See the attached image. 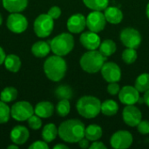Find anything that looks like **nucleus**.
Here are the masks:
<instances>
[{
	"label": "nucleus",
	"mask_w": 149,
	"mask_h": 149,
	"mask_svg": "<svg viewBox=\"0 0 149 149\" xmlns=\"http://www.w3.org/2000/svg\"><path fill=\"white\" fill-rule=\"evenodd\" d=\"M58 130L62 141L67 143H77L85 137L86 127L79 120L72 119L62 122Z\"/></svg>",
	"instance_id": "f257e3e1"
},
{
	"label": "nucleus",
	"mask_w": 149,
	"mask_h": 149,
	"mask_svg": "<svg viewBox=\"0 0 149 149\" xmlns=\"http://www.w3.org/2000/svg\"><path fill=\"white\" fill-rule=\"evenodd\" d=\"M66 70V62L61 56H51L44 63V72L46 77L53 82L60 81L65 77Z\"/></svg>",
	"instance_id": "f03ea898"
},
{
	"label": "nucleus",
	"mask_w": 149,
	"mask_h": 149,
	"mask_svg": "<svg viewBox=\"0 0 149 149\" xmlns=\"http://www.w3.org/2000/svg\"><path fill=\"white\" fill-rule=\"evenodd\" d=\"M105 57L100 51L89 50L84 53L79 60L81 68L88 73H97L100 72L106 62Z\"/></svg>",
	"instance_id": "7ed1b4c3"
},
{
	"label": "nucleus",
	"mask_w": 149,
	"mask_h": 149,
	"mask_svg": "<svg viewBox=\"0 0 149 149\" xmlns=\"http://www.w3.org/2000/svg\"><path fill=\"white\" fill-rule=\"evenodd\" d=\"M78 113L86 119H93L101 112L100 100L93 96L81 97L76 105Z\"/></svg>",
	"instance_id": "20e7f679"
},
{
	"label": "nucleus",
	"mask_w": 149,
	"mask_h": 149,
	"mask_svg": "<svg viewBox=\"0 0 149 149\" xmlns=\"http://www.w3.org/2000/svg\"><path fill=\"white\" fill-rule=\"evenodd\" d=\"M52 52L58 56H65L74 47V38L70 33H61L50 41Z\"/></svg>",
	"instance_id": "39448f33"
},
{
	"label": "nucleus",
	"mask_w": 149,
	"mask_h": 149,
	"mask_svg": "<svg viewBox=\"0 0 149 149\" xmlns=\"http://www.w3.org/2000/svg\"><path fill=\"white\" fill-rule=\"evenodd\" d=\"M54 28V19L48 14H40L33 24L35 34L38 38H46L51 35Z\"/></svg>",
	"instance_id": "423d86ee"
},
{
	"label": "nucleus",
	"mask_w": 149,
	"mask_h": 149,
	"mask_svg": "<svg viewBox=\"0 0 149 149\" xmlns=\"http://www.w3.org/2000/svg\"><path fill=\"white\" fill-rule=\"evenodd\" d=\"M34 114V107L28 101H17L10 108V116L17 121H25Z\"/></svg>",
	"instance_id": "0eeeda50"
},
{
	"label": "nucleus",
	"mask_w": 149,
	"mask_h": 149,
	"mask_svg": "<svg viewBox=\"0 0 149 149\" xmlns=\"http://www.w3.org/2000/svg\"><path fill=\"white\" fill-rule=\"evenodd\" d=\"M120 41L127 48L137 49L141 43V35L134 28L127 27L121 31L120 35Z\"/></svg>",
	"instance_id": "6e6552de"
},
{
	"label": "nucleus",
	"mask_w": 149,
	"mask_h": 149,
	"mask_svg": "<svg viewBox=\"0 0 149 149\" xmlns=\"http://www.w3.org/2000/svg\"><path fill=\"white\" fill-rule=\"evenodd\" d=\"M6 25L11 32L20 34L27 29L28 21L24 15L20 14V12H14L8 17Z\"/></svg>",
	"instance_id": "1a4fd4ad"
},
{
	"label": "nucleus",
	"mask_w": 149,
	"mask_h": 149,
	"mask_svg": "<svg viewBox=\"0 0 149 149\" xmlns=\"http://www.w3.org/2000/svg\"><path fill=\"white\" fill-rule=\"evenodd\" d=\"M106 17L104 13L100 10H93L86 17V26L89 31L93 32H100L106 27Z\"/></svg>",
	"instance_id": "9d476101"
},
{
	"label": "nucleus",
	"mask_w": 149,
	"mask_h": 149,
	"mask_svg": "<svg viewBox=\"0 0 149 149\" xmlns=\"http://www.w3.org/2000/svg\"><path fill=\"white\" fill-rule=\"evenodd\" d=\"M133 135L130 132L120 130L114 133L110 140L112 148L115 149L128 148L133 143Z\"/></svg>",
	"instance_id": "9b49d317"
},
{
	"label": "nucleus",
	"mask_w": 149,
	"mask_h": 149,
	"mask_svg": "<svg viewBox=\"0 0 149 149\" xmlns=\"http://www.w3.org/2000/svg\"><path fill=\"white\" fill-rule=\"evenodd\" d=\"M100 72L104 79L108 83L118 82L121 78V70L120 66L113 62H105Z\"/></svg>",
	"instance_id": "f8f14e48"
},
{
	"label": "nucleus",
	"mask_w": 149,
	"mask_h": 149,
	"mask_svg": "<svg viewBox=\"0 0 149 149\" xmlns=\"http://www.w3.org/2000/svg\"><path fill=\"white\" fill-rule=\"evenodd\" d=\"M140 92L132 86H123L119 93V99L124 105H135L140 100Z\"/></svg>",
	"instance_id": "ddd939ff"
},
{
	"label": "nucleus",
	"mask_w": 149,
	"mask_h": 149,
	"mask_svg": "<svg viewBox=\"0 0 149 149\" xmlns=\"http://www.w3.org/2000/svg\"><path fill=\"white\" fill-rule=\"evenodd\" d=\"M123 120L129 127H137L142 120V114L140 109L134 105L127 106L122 113Z\"/></svg>",
	"instance_id": "4468645a"
},
{
	"label": "nucleus",
	"mask_w": 149,
	"mask_h": 149,
	"mask_svg": "<svg viewBox=\"0 0 149 149\" xmlns=\"http://www.w3.org/2000/svg\"><path fill=\"white\" fill-rule=\"evenodd\" d=\"M67 29L72 33H80L86 26V18L80 13L72 15L67 20Z\"/></svg>",
	"instance_id": "2eb2a0df"
},
{
	"label": "nucleus",
	"mask_w": 149,
	"mask_h": 149,
	"mask_svg": "<svg viewBox=\"0 0 149 149\" xmlns=\"http://www.w3.org/2000/svg\"><path fill=\"white\" fill-rule=\"evenodd\" d=\"M81 45L87 50H96L100 47V38L98 33L93 31H85L79 38Z\"/></svg>",
	"instance_id": "dca6fc26"
},
{
	"label": "nucleus",
	"mask_w": 149,
	"mask_h": 149,
	"mask_svg": "<svg viewBox=\"0 0 149 149\" xmlns=\"http://www.w3.org/2000/svg\"><path fill=\"white\" fill-rule=\"evenodd\" d=\"M10 137L12 143L20 146L27 142L30 137V133H29V130L25 127L16 126L10 131Z\"/></svg>",
	"instance_id": "f3484780"
},
{
	"label": "nucleus",
	"mask_w": 149,
	"mask_h": 149,
	"mask_svg": "<svg viewBox=\"0 0 149 149\" xmlns=\"http://www.w3.org/2000/svg\"><path fill=\"white\" fill-rule=\"evenodd\" d=\"M54 113V106L50 101H41L38 103L34 108V113L40 118H50Z\"/></svg>",
	"instance_id": "a211bd4d"
},
{
	"label": "nucleus",
	"mask_w": 149,
	"mask_h": 149,
	"mask_svg": "<svg viewBox=\"0 0 149 149\" xmlns=\"http://www.w3.org/2000/svg\"><path fill=\"white\" fill-rule=\"evenodd\" d=\"M2 2L4 9L10 13L22 12L28 5V0H2Z\"/></svg>",
	"instance_id": "6ab92c4d"
},
{
	"label": "nucleus",
	"mask_w": 149,
	"mask_h": 149,
	"mask_svg": "<svg viewBox=\"0 0 149 149\" xmlns=\"http://www.w3.org/2000/svg\"><path fill=\"white\" fill-rule=\"evenodd\" d=\"M104 15H105L107 22L113 24H118L123 19L122 11L119 8L114 7V6L107 7L104 11Z\"/></svg>",
	"instance_id": "aec40b11"
},
{
	"label": "nucleus",
	"mask_w": 149,
	"mask_h": 149,
	"mask_svg": "<svg viewBox=\"0 0 149 149\" xmlns=\"http://www.w3.org/2000/svg\"><path fill=\"white\" fill-rule=\"evenodd\" d=\"M51 51L50 43L45 41H38L31 46V53L37 58H45Z\"/></svg>",
	"instance_id": "412c9836"
},
{
	"label": "nucleus",
	"mask_w": 149,
	"mask_h": 149,
	"mask_svg": "<svg viewBox=\"0 0 149 149\" xmlns=\"http://www.w3.org/2000/svg\"><path fill=\"white\" fill-rule=\"evenodd\" d=\"M3 64L4 67L11 72H17L21 68V59L15 54L7 55Z\"/></svg>",
	"instance_id": "4be33fe9"
},
{
	"label": "nucleus",
	"mask_w": 149,
	"mask_h": 149,
	"mask_svg": "<svg viewBox=\"0 0 149 149\" xmlns=\"http://www.w3.org/2000/svg\"><path fill=\"white\" fill-rule=\"evenodd\" d=\"M57 135H58V130L54 124L49 123L44 127L42 130V138L45 142L49 143L53 141L57 138Z\"/></svg>",
	"instance_id": "5701e85b"
},
{
	"label": "nucleus",
	"mask_w": 149,
	"mask_h": 149,
	"mask_svg": "<svg viewBox=\"0 0 149 149\" xmlns=\"http://www.w3.org/2000/svg\"><path fill=\"white\" fill-rule=\"evenodd\" d=\"M102 136V128L101 127L96 125V124H92L89 125L87 127H86L85 130V137L89 141H98L101 138Z\"/></svg>",
	"instance_id": "b1692460"
},
{
	"label": "nucleus",
	"mask_w": 149,
	"mask_h": 149,
	"mask_svg": "<svg viewBox=\"0 0 149 149\" xmlns=\"http://www.w3.org/2000/svg\"><path fill=\"white\" fill-rule=\"evenodd\" d=\"M119 111V106L113 100H107L101 103V113L106 116H113Z\"/></svg>",
	"instance_id": "393cba45"
},
{
	"label": "nucleus",
	"mask_w": 149,
	"mask_h": 149,
	"mask_svg": "<svg viewBox=\"0 0 149 149\" xmlns=\"http://www.w3.org/2000/svg\"><path fill=\"white\" fill-rule=\"evenodd\" d=\"M100 52L105 56V57H110L112 56L117 49L116 44L114 43V41H113L112 39H106L103 42L100 43Z\"/></svg>",
	"instance_id": "a878e982"
},
{
	"label": "nucleus",
	"mask_w": 149,
	"mask_h": 149,
	"mask_svg": "<svg viewBox=\"0 0 149 149\" xmlns=\"http://www.w3.org/2000/svg\"><path fill=\"white\" fill-rule=\"evenodd\" d=\"M17 97V90L13 86L5 87L0 93V100L9 103L15 100Z\"/></svg>",
	"instance_id": "bb28decb"
},
{
	"label": "nucleus",
	"mask_w": 149,
	"mask_h": 149,
	"mask_svg": "<svg viewBox=\"0 0 149 149\" xmlns=\"http://www.w3.org/2000/svg\"><path fill=\"white\" fill-rule=\"evenodd\" d=\"M84 4L93 10H105L108 7L109 0H83Z\"/></svg>",
	"instance_id": "cd10ccee"
},
{
	"label": "nucleus",
	"mask_w": 149,
	"mask_h": 149,
	"mask_svg": "<svg viewBox=\"0 0 149 149\" xmlns=\"http://www.w3.org/2000/svg\"><path fill=\"white\" fill-rule=\"evenodd\" d=\"M135 88L140 93H145L149 89V73H142L135 80Z\"/></svg>",
	"instance_id": "c85d7f7f"
},
{
	"label": "nucleus",
	"mask_w": 149,
	"mask_h": 149,
	"mask_svg": "<svg viewBox=\"0 0 149 149\" xmlns=\"http://www.w3.org/2000/svg\"><path fill=\"white\" fill-rule=\"evenodd\" d=\"M55 96L59 100H70L72 97V90L67 85H61L56 88Z\"/></svg>",
	"instance_id": "c756f323"
},
{
	"label": "nucleus",
	"mask_w": 149,
	"mask_h": 149,
	"mask_svg": "<svg viewBox=\"0 0 149 149\" xmlns=\"http://www.w3.org/2000/svg\"><path fill=\"white\" fill-rule=\"evenodd\" d=\"M71 110V105L69 100H60L56 107V112L58 116L65 117L69 114Z\"/></svg>",
	"instance_id": "7c9ffc66"
},
{
	"label": "nucleus",
	"mask_w": 149,
	"mask_h": 149,
	"mask_svg": "<svg viewBox=\"0 0 149 149\" xmlns=\"http://www.w3.org/2000/svg\"><path fill=\"white\" fill-rule=\"evenodd\" d=\"M122 59L126 64H133L137 59V52L136 49L134 48H127L123 51L122 52Z\"/></svg>",
	"instance_id": "2f4dec72"
},
{
	"label": "nucleus",
	"mask_w": 149,
	"mask_h": 149,
	"mask_svg": "<svg viewBox=\"0 0 149 149\" xmlns=\"http://www.w3.org/2000/svg\"><path fill=\"white\" fill-rule=\"evenodd\" d=\"M10 117V108L7 104L0 100V124L7 123Z\"/></svg>",
	"instance_id": "473e14b6"
},
{
	"label": "nucleus",
	"mask_w": 149,
	"mask_h": 149,
	"mask_svg": "<svg viewBox=\"0 0 149 149\" xmlns=\"http://www.w3.org/2000/svg\"><path fill=\"white\" fill-rule=\"evenodd\" d=\"M28 125L33 130H38L42 127V120L39 116L37 114H32L28 119Z\"/></svg>",
	"instance_id": "72a5a7b5"
},
{
	"label": "nucleus",
	"mask_w": 149,
	"mask_h": 149,
	"mask_svg": "<svg viewBox=\"0 0 149 149\" xmlns=\"http://www.w3.org/2000/svg\"><path fill=\"white\" fill-rule=\"evenodd\" d=\"M137 129L139 133L142 134H149V121L148 120H141V122L137 125Z\"/></svg>",
	"instance_id": "f704fd0d"
},
{
	"label": "nucleus",
	"mask_w": 149,
	"mask_h": 149,
	"mask_svg": "<svg viewBox=\"0 0 149 149\" xmlns=\"http://www.w3.org/2000/svg\"><path fill=\"white\" fill-rule=\"evenodd\" d=\"M120 91V86L117 84V82H112L109 83L108 86H107V92L111 94V95H117L119 94Z\"/></svg>",
	"instance_id": "c9c22d12"
},
{
	"label": "nucleus",
	"mask_w": 149,
	"mask_h": 149,
	"mask_svg": "<svg viewBox=\"0 0 149 149\" xmlns=\"http://www.w3.org/2000/svg\"><path fill=\"white\" fill-rule=\"evenodd\" d=\"M47 14L53 19H58L61 15V9L58 6H52V8H50Z\"/></svg>",
	"instance_id": "e433bc0d"
},
{
	"label": "nucleus",
	"mask_w": 149,
	"mask_h": 149,
	"mask_svg": "<svg viewBox=\"0 0 149 149\" xmlns=\"http://www.w3.org/2000/svg\"><path fill=\"white\" fill-rule=\"evenodd\" d=\"M30 149H48L49 146L48 143L45 142V141H37L35 142H33L30 147Z\"/></svg>",
	"instance_id": "4c0bfd02"
},
{
	"label": "nucleus",
	"mask_w": 149,
	"mask_h": 149,
	"mask_svg": "<svg viewBox=\"0 0 149 149\" xmlns=\"http://www.w3.org/2000/svg\"><path fill=\"white\" fill-rule=\"evenodd\" d=\"M90 149H106L107 147L103 144V142L101 141H93L92 145H90L89 147Z\"/></svg>",
	"instance_id": "58836bf2"
},
{
	"label": "nucleus",
	"mask_w": 149,
	"mask_h": 149,
	"mask_svg": "<svg viewBox=\"0 0 149 149\" xmlns=\"http://www.w3.org/2000/svg\"><path fill=\"white\" fill-rule=\"evenodd\" d=\"M78 143H79V148H83V149L89 148V147H90V145H89V141H88L86 137L82 138V139H81Z\"/></svg>",
	"instance_id": "ea45409f"
},
{
	"label": "nucleus",
	"mask_w": 149,
	"mask_h": 149,
	"mask_svg": "<svg viewBox=\"0 0 149 149\" xmlns=\"http://www.w3.org/2000/svg\"><path fill=\"white\" fill-rule=\"evenodd\" d=\"M5 58H6L5 52H4V51H3V49L0 46V65H1L2 64H3Z\"/></svg>",
	"instance_id": "a19ab883"
},
{
	"label": "nucleus",
	"mask_w": 149,
	"mask_h": 149,
	"mask_svg": "<svg viewBox=\"0 0 149 149\" xmlns=\"http://www.w3.org/2000/svg\"><path fill=\"white\" fill-rule=\"evenodd\" d=\"M143 101L146 103V105L149 107V89L148 91L145 92L144 93V97H143Z\"/></svg>",
	"instance_id": "79ce46f5"
},
{
	"label": "nucleus",
	"mask_w": 149,
	"mask_h": 149,
	"mask_svg": "<svg viewBox=\"0 0 149 149\" xmlns=\"http://www.w3.org/2000/svg\"><path fill=\"white\" fill-rule=\"evenodd\" d=\"M53 148L54 149H67L68 148V147H67L66 145H65V144H58V145H55V146L53 147Z\"/></svg>",
	"instance_id": "37998d69"
},
{
	"label": "nucleus",
	"mask_w": 149,
	"mask_h": 149,
	"mask_svg": "<svg viewBox=\"0 0 149 149\" xmlns=\"http://www.w3.org/2000/svg\"><path fill=\"white\" fill-rule=\"evenodd\" d=\"M8 149H17L18 148V145H17V144H12V145H10V146H8Z\"/></svg>",
	"instance_id": "c03bdc74"
},
{
	"label": "nucleus",
	"mask_w": 149,
	"mask_h": 149,
	"mask_svg": "<svg viewBox=\"0 0 149 149\" xmlns=\"http://www.w3.org/2000/svg\"><path fill=\"white\" fill-rule=\"evenodd\" d=\"M146 13H147V17H148V18L149 19V3H148V5H147V9H146Z\"/></svg>",
	"instance_id": "a18cd8bd"
},
{
	"label": "nucleus",
	"mask_w": 149,
	"mask_h": 149,
	"mask_svg": "<svg viewBox=\"0 0 149 149\" xmlns=\"http://www.w3.org/2000/svg\"><path fill=\"white\" fill-rule=\"evenodd\" d=\"M3 24V17H2V16H1V14H0V25Z\"/></svg>",
	"instance_id": "49530a36"
}]
</instances>
